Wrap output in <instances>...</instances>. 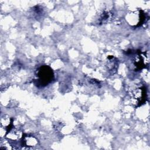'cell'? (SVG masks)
Instances as JSON below:
<instances>
[{
    "instance_id": "cell-1",
    "label": "cell",
    "mask_w": 150,
    "mask_h": 150,
    "mask_svg": "<svg viewBox=\"0 0 150 150\" xmlns=\"http://www.w3.org/2000/svg\"><path fill=\"white\" fill-rule=\"evenodd\" d=\"M35 84L38 86L45 87L49 84L54 78V74L52 69L48 66H41L36 72Z\"/></svg>"
},
{
    "instance_id": "cell-2",
    "label": "cell",
    "mask_w": 150,
    "mask_h": 150,
    "mask_svg": "<svg viewBox=\"0 0 150 150\" xmlns=\"http://www.w3.org/2000/svg\"><path fill=\"white\" fill-rule=\"evenodd\" d=\"M131 96L133 100L132 104L135 107H139L146 102L147 99L146 88L144 86H138L132 91Z\"/></svg>"
},
{
    "instance_id": "cell-3",
    "label": "cell",
    "mask_w": 150,
    "mask_h": 150,
    "mask_svg": "<svg viewBox=\"0 0 150 150\" xmlns=\"http://www.w3.org/2000/svg\"><path fill=\"white\" fill-rule=\"evenodd\" d=\"M136 53L137 54L133 59V64L135 67V70L138 71L145 67L146 66H148L149 60L148 56L145 53V52H141V51L138 50Z\"/></svg>"
}]
</instances>
